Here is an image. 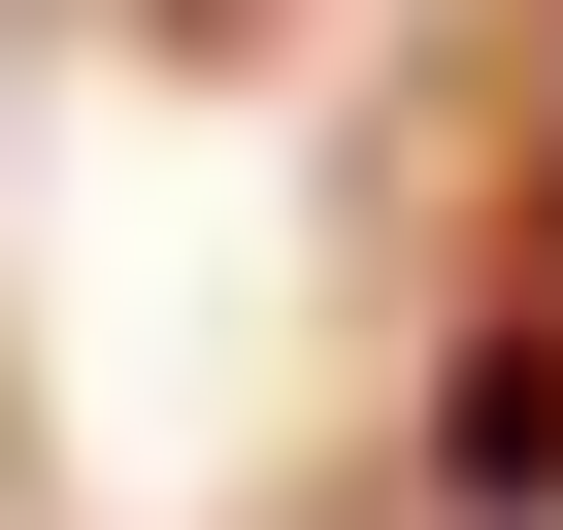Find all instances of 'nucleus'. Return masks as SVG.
<instances>
[{
    "instance_id": "obj_1",
    "label": "nucleus",
    "mask_w": 563,
    "mask_h": 530,
    "mask_svg": "<svg viewBox=\"0 0 563 530\" xmlns=\"http://www.w3.org/2000/svg\"><path fill=\"white\" fill-rule=\"evenodd\" d=\"M431 464H464V497H563V299H497V332H464V398H431Z\"/></svg>"
},
{
    "instance_id": "obj_2",
    "label": "nucleus",
    "mask_w": 563,
    "mask_h": 530,
    "mask_svg": "<svg viewBox=\"0 0 563 530\" xmlns=\"http://www.w3.org/2000/svg\"><path fill=\"white\" fill-rule=\"evenodd\" d=\"M530 299H563V100H530Z\"/></svg>"
}]
</instances>
